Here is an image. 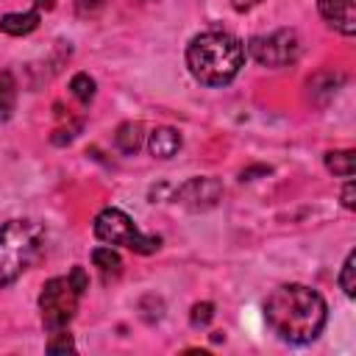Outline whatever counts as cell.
<instances>
[{
    "mask_svg": "<svg viewBox=\"0 0 356 356\" xmlns=\"http://www.w3.org/2000/svg\"><path fill=\"white\" fill-rule=\"evenodd\" d=\"M264 320L278 339L306 345L323 334L328 306L323 295L306 284H281L264 300Z\"/></svg>",
    "mask_w": 356,
    "mask_h": 356,
    "instance_id": "1",
    "label": "cell"
},
{
    "mask_svg": "<svg viewBox=\"0 0 356 356\" xmlns=\"http://www.w3.org/2000/svg\"><path fill=\"white\" fill-rule=\"evenodd\" d=\"M245 64V44L225 31H206L186 44V70L203 86L231 83Z\"/></svg>",
    "mask_w": 356,
    "mask_h": 356,
    "instance_id": "2",
    "label": "cell"
},
{
    "mask_svg": "<svg viewBox=\"0 0 356 356\" xmlns=\"http://www.w3.org/2000/svg\"><path fill=\"white\" fill-rule=\"evenodd\" d=\"M44 231L33 220H8L0 225V286L14 284L39 256Z\"/></svg>",
    "mask_w": 356,
    "mask_h": 356,
    "instance_id": "3",
    "label": "cell"
},
{
    "mask_svg": "<svg viewBox=\"0 0 356 356\" xmlns=\"http://www.w3.org/2000/svg\"><path fill=\"white\" fill-rule=\"evenodd\" d=\"M92 231H95V236H97L100 242H106V245H122V248H128V250H134V253H142V256L156 253L159 245H161L159 236L139 231L136 222H134L122 209H114V206L97 211Z\"/></svg>",
    "mask_w": 356,
    "mask_h": 356,
    "instance_id": "4",
    "label": "cell"
},
{
    "mask_svg": "<svg viewBox=\"0 0 356 356\" xmlns=\"http://www.w3.org/2000/svg\"><path fill=\"white\" fill-rule=\"evenodd\" d=\"M81 295L83 292L72 284L70 275H56V278L44 281V286L39 292V314H42V325L47 334L70 325V320L78 312Z\"/></svg>",
    "mask_w": 356,
    "mask_h": 356,
    "instance_id": "5",
    "label": "cell"
},
{
    "mask_svg": "<svg viewBox=\"0 0 356 356\" xmlns=\"http://www.w3.org/2000/svg\"><path fill=\"white\" fill-rule=\"evenodd\" d=\"M245 53L256 64H261V67H286V64L298 61V56H300V39H298L295 31L281 28V31H273V33L253 36L245 44Z\"/></svg>",
    "mask_w": 356,
    "mask_h": 356,
    "instance_id": "6",
    "label": "cell"
},
{
    "mask_svg": "<svg viewBox=\"0 0 356 356\" xmlns=\"http://www.w3.org/2000/svg\"><path fill=\"white\" fill-rule=\"evenodd\" d=\"M220 197H222V186L217 178H189L186 184H181L175 189V203H181L192 211L211 209Z\"/></svg>",
    "mask_w": 356,
    "mask_h": 356,
    "instance_id": "7",
    "label": "cell"
},
{
    "mask_svg": "<svg viewBox=\"0 0 356 356\" xmlns=\"http://www.w3.org/2000/svg\"><path fill=\"white\" fill-rule=\"evenodd\" d=\"M317 11L342 36L356 33V3L353 0H317Z\"/></svg>",
    "mask_w": 356,
    "mask_h": 356,
    "instance_id": "8",
    "label": "cell"
},
{
    "mask_svg": "<svg viewBox=\"0 0 356 356\" xmlns=\"http://www.w3.org/2000/svg\"><path fill=\"white\" fill-rule=\"evenodd\" d=\"M147 150H150L153 159H172L181 150V134H178V128H170V125L153 128L147 134Z\"/></svg>",
    "mask_w": 356,
    "mask_h": 356,
    "instance_id": "9",
    "label": "cell"
},
{
    "mask_svg": "<svg viewBox=\"0 0 356 356\" xmlns=\"http://www.w3.org/2000/svg\"><path fill=\"white\" fill-rule=\"evenodd\" d=\"M36 25H39V11L36 8H31V11H14V14H6L0 19V31L8 33V36H25Z\"/></svg>",
    "mask_w": 356,
    "mask_h": 356,
    "instance_id": "10",
    "label": "cell"
},
{
    "mask_svg": "<svg viewBox=\"0 0 356 356\" xmlns=\"http://www.w3.org/2000/svg\"><path fill=\"white\" fill-rule=\"evenodd\" d=\"M92 264L103 273L106 281H108V278H117V275L122 273V259H120V253H117L111 245L95 248V250H92Z\"/></svg>",
    "mask_w": 356,
    "mask_h": 356,
    "instance_id": "11",
    "label": "cell"
},
{
    "mask_svg": "<svg viewBox=\"0 0 356 356\" xmlns=\"http://www.w3.org/2000/svg\"><path fill=\"white\" fill-rule=\"evenodd\" d=\"M114 142H117V147L122 150V153H136L139 147H142V142H145V134H142V122H122L120 128H117V134H114Z\"/></svg>",
    "mask_w": 356,
    "mask_h": 356,
    "instance_id": "12",
    "label": "cell"
},
{
    "mask_svg": "<svg viewBox=\"0 0 356 356\" xmlns=\"http://www.w3.org/2000/svg\"><path fill=\"white\" fill-rule=\"evenodd\" d=\"M325 170L342 178H353L356 170V153L353 150H331L325 153Z\"/></svg>",
    "mask_w": 356,
    "mask_h": 356,
    "instance_id": "13",
    "label": "cell"
},
{
    "mask_svg": "<svg viewBox=\"0 0 356 356\" xmlns=\"http://www.w3.org/2000/svg\"><path fill=\"white\" fill-rule=\"evenodd\" d=\"M17 100V81L11 72H0V122L11 117Z\"/></svg>",
    "mask_w": 356,
    "mask_h": 356,
    "instance_id": "14",
    "label": "cell"
},
{
    "mask_svg": "<svg viewBox=\"0 0 356 356\" xmlns=\"http://www.w3.org/2000/svg\"><path fill=\"white\" fill-rule=\"evenodd\" d=\"M95 78L92 75H86V72H78V75H72V81H70V92H72V97L78 100V103H83V106H89L92 103V97H95Z\"/></svg>",
    "mask_w": 356,
    "mask_h": 356,
    "instance_id": "15",
    "label": "cell"
},
{
    "mask_svg": "<svg viewBox=\"0 0 356 356\" xmlns=\"http://www.w3.org/2000/svg\"><path fill=\"white\" fill-rule=\"evenodd\" d=\"M337 284L348 298H356V253L353 250L345 256V264H342V270L337 275Z\"/></svg>",
    "mask_w": 356,
    "mask_h": 356,
    "instance_id": "16",
    "label": "cell"
},
{
    "mask_svg": "<svg viewBox=\"0 0 356 356\" xmlns=\"http://www.w3.org/2000/svg\"><path fill=\"white\" fill-rule=\"evenodd\" d=\"M211 320H214V303L203 300V303H195V306H192V312H189V323H192L195 328H203V325H209Z\"/></svg>",
    "mask_w": 356,
    "mask_h": 356,
    "instance_id": "17",
    "label": "cell"
},
{
    "mask_svg": "<svg viewBox=\"0 0 356 356\" xmlns=\"http://www.w3.org/2000/svg\"><path fill=\"white\" fill-rule=\"evenodd\" d=\"M67 350H75V342H72L70 331L67 328L53 331L50 339H47V353H67Z\"/></svg>",
    "mask_w": 356,
    "mask_h": 356,
    "instance_id": "18",
    "label": "cell"
},
{
    "mask_svg": "<svg viewBox=\"0 0 356 356\" xmlns=\"http://www.w3.org/2000/svg\"><path fill=\"white\" fill-rule=\"evenodd\" d=\"M106 3H108V0H75V8H78V14L89 17V14H97Z\"/></svg>",
    "mask_w": 356,
    "mask_h": 356,
    "instance_id": "19",
    "label": "cell"
},
{
    "mask_svg": "<svg viewBox=\"0 0 356 356\" xmlns=\"http://www.w3.org/2000/svg\"><path fill=\"white\" fill-rule=\"evenodd\" d=\"M339 197H342V206H345V209H353V206H356V186H353V181H350V178L345 181V186H342V195H339Z\"/></svg>",
    "mask_w": 356,
    "mask_h": 356,
    "instance_id": "20",
    "label": "cell"
},
{
    "mask_svg": "<svg viewBox=\"0 0 356 356\" xmlns=\"http://www.w3.org/2000/svg\"><path fill=\"white\" fill-rule=\"evenodd\" d=\"M70 278H72V284H75L81 292L89 289V278H86V270H83V267H72V270H70Z\"/></svg>",
    "mask_w": 356,
    "mask_h": 356,
    "instance_id": "21",
    "label": "cell"
},
{
    "mask_svg": "<svg viewBox=\"0 0 356 356\" xmlns=\"http://www.w3.org/2000/svg\"><path fill=\"white\" fill-rule=\"evenodd\" d=\"M39 6H44V8H53V0H36Z\"/></svg>",
    "mask_w": 356,
    "mask_h": 356,
    "instance_id": "22",
    "label": "cell"
}]
</instances>
